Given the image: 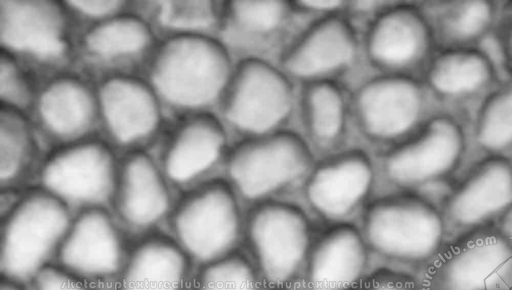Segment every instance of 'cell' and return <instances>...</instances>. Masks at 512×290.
Masks as SVG:
<instances>
[{
  "mask_svg": "<svg viewBox=\"0 0 512 290\" xmlns=\"http://www.w3.org/2000/svg\"><path fill=\"white\" fill-rule=\"evenodd\" d=\"M447 234L442 209L416 194L378 199L363 220L368 247L405 264H431L446 245Z\"/></svg>",
  "mask_w": 512,
  "mask_h": 290,
  "instance_id": "1",
  "label": "cell"
},
{
  "mask_svg": "<svg viewBox=\"0 0 512 290\" xmlns=\"http://www.w3.org/2000/svg\"><path fill=\"white\" fill-rule=\"evenodd\" d=\"M225 49L197 34L176 36L162 45L151 67L156 91L169 103L197 108L213 102L228 82Z\"/></svg>",
  "mask_w": 512,
  "mask_h": 290,
  "instance_id": "2",
  "label": "cell"
},
{
  "mask_svg": "<svg viewBox=\"0 0 512 290\" xmlns=\"http://www.w3.org/2000/svg\"><path fill=\"white\" fill-rule=\"evenodd\" d=\"M430 266L429 290L512 289V243L496 226L455 236Z\"/></svg>",
  "mask_w": 512,
  "mask_h": 290,
  "instance_id": "3",
  "label": "cell"
},
{
  "mask_svg": "<svg viewBox=\"0 0 512 290\" xmlns=\"http://www.w3.org/2000/svg\"><path fill=\"white\" fill-rule=\"evenodd\" d=\"M246 233L265 285L271 290L286 289L307 261L312 246L305 214L288 203H263L249 215Z\"/></svg>",
  "mask_w": 512,
  "mask_h": 290,
  "instance_id": "4",
  "label": "cell"
},
{
  "mask_svg": "<svg viewBox=\"0 0 512 290\" xmlns=\"http://www.w3.org/2000/svg\"><path fill=\"white\" fill-rule=\"evenodd\" d=\"M70 227L63 201L50 192L22 199L3 225L0 266L10 279L38 273Z\"/></svg>",
  "mask_w": 512,
  "mask_h": 290,
  "instance_id": "5",
  "label": "cell"
},
{
  "mask_svg": "<svg viewBox=\"0 0 512 290\" xmlns=\"http://www.w3.org/2000/svg\"><path fill=\"white\" fill-rule=\"evenodd\" d=\"M467 148V134L453 114L439 113L393 148L385 161L389 178L402 186L441 181L459 167Z\"/></svg>",
  "mask_w": 512,
  "mask_h": 290,
  "instance_id": "6",
  "label": "cell"
},
{
  "mask_svg": "<svg viewBox=\"0 0 512 290\" xmlns=\"http://www.w3.org/2000/svg\"><path fill=\"white\" fill-rule=\"evenodd\" d=\"M173 226L182 245L197 259L210 262L230 253L241 229L232 190L222 182L201 187L178 206Z\"/></svg>",
  "mask_w": 512,
  "mask_h": 290,
  "instance_id": "7",
  "label": "cell"
},
{
  "mask_svg": "<svg viewBox=\"0 0 512 290\" xmlns=\"http://www.w3.org/2000/svg\"><path fill=\"white\" fill-rule=\"evenodd\" d=\"M309 161V150L301 138L277 133L237 145L230 154L228 171L243 196L260 199L299 177Z\"/></svg>",
  "mask_w": 512,
  "mask_h": 290,
  "instance_id": "8",
  "label": "cell"
},
{
  "mask_svg": "<svg viewBox=\"0 0 512 290\" xmlns=\"http://www.w3.org/2000/svg\"><path fill=\"white\" fill-rule=\"evenodd\" d=\"M512 205V160L485 155L446 195L441 207L456 236L489 226Z\"/></svg>",
  "mask_w": 512,
  "mask_h": 290,
  "instance_id": "9",
  "label": "cell"
},
{
  "mask_svg": "<svg viewBox=\"0 0 512 290\" xmlns=\"http://www.w3.org/2000/svg\"><path fill=\"white\" fill-rule=\"evenodd\" d=\"M292 88L270 64L249 59L235 72L225 101V115L236 127L264 133L280 123L292 106Z\"/></svg>",
  "mask_w": 512,
  "mask_h": 290,
  "instance_id": "10",
  "label": "cell"
},
{
  "mask_svg": "<svg viewBox=\"0 0 512 290\" xmlns=\"http://www.w3.org/2000/svg\"><path fill=\"white\" fill-rule=\"evenodd\" d=\"M0 39L9 50L54 63L69 49L66 19L52 1H1Z\"/></svg>",
  "mask_w": 512,
  "mask_h": 290,
  "instance_id": "11",
  "label": "cell"
},
{
  "mask_svg": "<svg viewBox=\"0 0 512 290\" xmlns=\"http://www.w3.org/2000/svg\"><path fill=\"white\" fill-rule=\"evenodd\" d=\"M41 177L48 192L80 203L105 200L116 178L113 156L98 142L79 143L57 152L44 165Z\"/></svg>",
  "mask_w": 512,
  "mask_h": 290,
  "instance_id": "12",
  "label": "cell"
},
{
  "mask_svg": "<svg viewBox=\"0 0 512 290\" xmlns=\"http://www.w3.org/2000/svg\"><path fill=\"white\" fill-rule=\"evenodd\" d=\"M357 108L369 134L393 138L409 132L419 122L425 108V94L422 86L410 77L377 78L360 90Z\"/></svg>",
  "mask_w": 512,
  "mask_h": 290,
  "instance_id": "13",
  "label": "cell"
},
{
  "mask_svg": "<svg viewBox=\"0 0 512 290\" xmlns=\"http://www.w3.org/2000/svg\"><path fill=\"white\" fill-rule=\"evenodd\" d=\"M70 273L104 277L115 273L122 259V242L110 216L98 208L81 213L70 225L59 249Z\"/></svg>",
  "mask_w": 512,
  "mask_h": 290,
  "instance_id": "14",
  "label": "cell"
},
{
  "mask_svg": "<svg viewBox=\"0 0 512 290\" xmlns=\"http://www.w3.org/2000/svg\"><path fill=\"white\" fill-rule=\"evenodd\" d=\"M496 80L494 60L478 46L443 48L430 57L426 68L429 90L446 104L482 99Z\"/></svg>",
  "mask_w": 512,
  "mask_h": 290,
  "instance_id": "15",
  "label": "cell"
},
{
  "mask_svg": "<svg viewBox=\"0 0 512 290\" xmlns=\"http://www.w3.org/2000/svg\"><path fill=\"white\" fill-rule=\"evenodd\" d=\"M363 233L350 224L336 225L311 246L307 282L311 290H350L362 278L368 262Z\"/></svg>",
  "mask_w": 512,
  "mask_h": 290,
  "instance_id": "16",
  "label": "cell"
},
{
  "mask_svg": "<svg viewBox=\"0 0 512 290\" xmlns=\"http://www.w3.org/2000/svg\"><path fill=\"white\" fill-rule=\"evenodd\" d=\"M373 180L370 161L350 151L321 164L310 176L306 195L312 207L330 219L351 213L368 194Z\"/></svg>",
  "mask_w": 512,
  "mask_h": 290,
  "instance_id": "17",
  "label": "cell"
},
{
  "mask_svg": "<svg viewBox=\"0 0 512 290\" xmlns=\"http://www.w3.org/2000/svg\"><path fill=\"white\" fill-rule=\"evenodd\" d=\"M433 36L424 13L410 6H399L374 22L368 36V52L379 64L407 68L428 56Z\"/></svg>",
  "mask_w": 512,
  "mask_h": 290,
  "instance_id": "18",
  "label": "cell"
},
{
  "mask_svg": "<svg viewBox=\"0 0 512 290\" xmlns=\"http://www.w3.org/2000/svg\"><path fill=\"white\" fill-rule=\"evenodd\" d=\"M106 125L120 143L130 144L149 136L159 124L158 102L151 89L126 77L107 80L99 93Z\"/></svg>",
  "mask_w": 512,
  "mask_h": 290,
  "instance_id": "19",
  "label": "cell"
},
{
  "mask_svg": "<svg viewBox=\"0 0 512 290\" xmlns=\"http://www.w3.org/2000/svg\"><path fill=\"white\" fill-rule=\"evenodd\" d=\"M356 39L351 26L338 17L325 18L307 29L289 48L285 67L301 77L333 71L353 58Z\"/></svg>",
  "mask_w": 512,
  "mask_h": 290,
  "instance_id": "20",
  "label": "cell"
},
{
  "mask_svg": "<svg viewBox=\"0 0 512 290\" xmlns=\"http://www.w3.org/2000/svg\"><path fill=\"white\" fill-rule=\"evenodd\" d=\"M117 204L130 224L147 226L159 220L169 206V194L158 169L144 153L129 156L117 184Z\"/></svg>",
  "mask_w": 512,
  "mask_h": 290,
  "instance_id": "21",
  "label": "cell"
},
{
  "mask_svg": "<svg viewBox=\"0 0 512 290\" xmlns=\"http://www.w3.org/2000/svg\"><path fill=\"white\" fill-rule=\"evenodd\" d=\"M225 134L217 120L197 116L184 123L167 148L164 166L175 182H187L209 169L221 154Z\"/></svg>",
  "mask_w": 512,
  "mask_h": 290,
  "instance_id": "22",
  "label": "cell"
},
{
  "mask_svg": "<svg viewBox=\"0 0 512 290\" xmlns=\"http://www.w3.org/2000/svg\"><path fill=\"white\" fill-rule=\"evenodd\" d=\"M37 106L39 118L50 133L70 138L82 135L91 128L97 102L85 83L64 77L45 87Z\"/></svg>",
  "mask_w": 512,
  "mask_h": 290,
  "instance_id": "23",
  "label": "cell"
},
{
  "mask_svg": "<svg viewBox=\"0 0 512 290\" xmlns=\"http://www.w3.org/2000/svg\"><path fill=\"white\" fill-rule=\"evenodd\" d=\"M187 262L182 250L163 237H152L132 252L120 290H179Z\"/></svg>",
  "mask_w": 512,
  "mask_h": 290,
  "instance_id": "24",
  "label": "cell"
},
{
  "mask_svg": "<svg viewBox=\"0 0 512 290\" xmlns=\"http://www.w3.org/2000/svg\"><path fill=\"white\" fill-rule=\"evenodd\" d=\"M427 18L443 48L478 46L495 26L498 7L492 1H444Z\"/></svg>",
  "mask_w": 512,
  "mask_h": 290,
  "instance_id": "25",
  "label": "cell"
},
{
  "mask_svg": "<svg viewBox=\"0 0 512 290\" xmlns=\"http://www.w3.org/2000/svg\"><path fill=\"white\" fill-rule=\"evenodd\" d=\"M151 41L152 33L144 21L133 16H114L86 34L84 48L100 61L116 62L140 56Z\"/></svg>",
  "mask_w": 512,
  "mask_h": 290,
  "instance_id": "26",
  "label": "cell"
},
{
  "mask_svg": "<svg viewBox=\"0 0 512 290\" xmlns=\"http://www.w3.org/2000/svg\"><path fill=\"white\" fill-rule=\"evenodd\" d=\"M472 136L485 155H506L512 150V81L496 85L481 99Z\"/></svg>",
  "mask_w": 512,
  "mask_h": 290,
  "instance_id": "27",
  "label": "cell"
},
{
  "mask_svg": "<svg viewBox=\"0 0 512 290\" xmlns=\"http://www.w3.org/2000/svg\"><path fill=\"white\" fill-rule=\"evenodd\" d=\"M304 111L308 128L318 140L330 141L338 136L344 122V102L334 84H310L304 93Z\"/></svg>",
  "mask_w": 512,
  "mask_h": 290,
  "instance_id": "28",
  "label": "cell"
},
{
  "mask_svg": "<svg viewBox=\"0 0 512 290\" xmlns=\"http://www.w3.org/2000/svg\"><path fill=\"white\" fill-rule=\"evenodd\" d=\"M287 12L281 1H232L226 7L224 32L228 38L266 34L279 27Z\"/></svg>",
  "mask_w": 512,
  "mask_h": 290,
  "instance_id": "29",
  "label": "cell"
},
{
  "mask_svg": "<svg viewBox=\"0 0 512 290\" xmlns=\"http://www.w3.org/2000/svg\"><path fill=\"white\" fill-rule=\"evenodd\" d=\"M32 136L25 119L16 109L0 111V181H13L28 164L32 154Z\"/></svg>",
  "mask_w": 512,
  "mask_h": 290,
  "instance_id": "30",
  "label": "cell"
},
{
  "mask_svg": "<svg viewBox=\"0 0 512 290\" xmlns=\"http://www.w3.org/2000/svg\"><path fill=\"white\" fill-rule=\"evenodd\" d=\"M194 290H260L258 271L245 255L230 252L208 263Z\"/></svg>",
  "mask_w": 512,
  "mask_h": 290,
  "instance_id": "31",
  "label": "cell"
},
{
  "mask_svg": "<svg viewBox=\"0 0 512 290\" xmlns=\"http://www.w3.org/2000/svg\"><path fill=\"white\" fill-rule=\"evenodd\" d=\"M160 23L184 34L211 27L216 20L215 5L211 1H161L158 5Z\"/></svg>",
  "mask_w": 512,
  "mask_h": 290,
  "instance_id": "32",
  "label": "cell"
},
{
  "mask_svg": "<svg viewBox=\"0 0 512 290\" xmlns=\"http://www.w3.org/2000/svg\"><path fill=\"white\" fill-rule=\"evenodd\" d=\"M31 86L26 76L8 55H1L0 96L9 106L25 107L31 100Z\"/></svg>",
  "mask_w": 512,
  "mask_h": 290,
  "instance_id": "33",
  "label": "cell"
},
{
  "mask_svg": "<svg viewBox=\"0 0 512 290\" xmlns=\"http://www.w3.org/2000/svg\"><path fill=\"white\" fill-rule=\"evenodd\" d=\"M350 290H418V288L415 281L406 274L379 270L362 278Z\"/></svg>",
  "mask_w": 512,
  "mask_h": 290,
  "instance_id": "34",
  "label": "cell"
},
{
  "mask_svg": "<svg viewBox=\"0 0 512 290\" xmlns=\"http://www.w3.org/2000/svg\"><path fill=\"white\" fill-rule=\"evenodd\" d=\"M37 290H92L67 270L43 267L37 273Z\"/></svg>",
  "mask_w": 512,
  "mask_h": 290,
  "instance_id": "35",
  "label": "cell"
},
{
  "mask_svg": "<svg viewBox=\"0 0 512 290\" xmlns=\"http://www.w3.org/2000/svg\"><path fill=\"white\" fill-rule=\"evenodd\" d=\"M78 12L96 18H111L122 8L123 1H67Z\"/></svg>",
  "mask_w": 512,
  "mask_h": 290,
  "instance_id": "36",
  "label": "cell"
},
{
  "mask_svg": "<svg viewBox=\"0 0 512 290\" xmlns=\"http://www.w3.org/2000/svg\"><path fill=\"white\" fill-rule=\"evenodd\" d=\"M498 43L503 58L512 69V11L500 22L498 29Z\"/></svg>",
  "mask_w": 512,
  "mask_h": 290,
  "instance_id": "37",
  "label": "cell"
},
{
  "mask_svg": "<svg viewBox=\"0 0 512 290\" xmlns=\"http://www.w3.org/2000/svg\"><path fill=\"white\" fill-rule=\"evenodd\" d=\"M496 227L512 243V205L499 217Z\"/></svg>",
  "mask_w": 512,
  "mask_h": 290,
  "instance_id": "38",
  "label": "cell"
},
{
  "mask_svg": "<svg viewBox=\"0 0 512 290\" xmlns=\"http://www.w3.org/2000/svg\"><path fill=\"white\" fill-rule=\"evenodd\" d=\"M300 4L306 8L314 10H331L340 6V1H300Z\"/></svg>",
  "mask_w": 512,
  "mask_h": 290,
  "instance_id": "39",
  "label": "cell"
},
{
  "mask_svg": "<svg viewBox=\"0 0 512 290\" xmlns=\"http://www.w3.org/2000/svg\"><path fill=\"white\" fill-rule=\"evenodd\" d=\"M0 290H22L17 284L11 280L3 281Z\"/></svg>",
  "mask_w": 512,
  "mask_h": 290,
  "instance_id": "40",
  "label": "cell"
}]
</instances>
